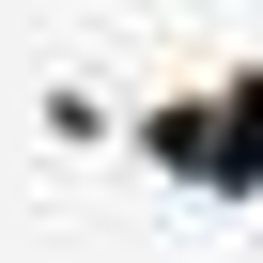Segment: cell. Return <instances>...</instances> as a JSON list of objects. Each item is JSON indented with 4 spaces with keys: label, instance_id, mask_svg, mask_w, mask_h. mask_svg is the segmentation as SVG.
<instances>
[{
    "label": "cell",
    "instance_id": "6da1fadb",
    "mask_svg": "<svg viewBox=\"0 0 263 263\" xmlns=\"http://www.w3.org/2000/svg\"><path fill=\"white\" fill-rule=\"evenodd\" d=\"M140 155L171 186H201V201H263V62H232L201 93H155L140 108Z\"/></svg>",
    "mask_w": 263,
    "mask_h": 263
}]
</instances>
